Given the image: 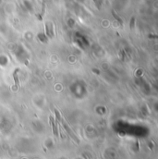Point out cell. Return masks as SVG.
I'll list each match as a JSON object with an SVG mask.
<instances>
[{
	"label": "cell",
	"mask_w": 158,
	"mask_h": 159,
	"mask_svg": "<svg viewBox=\"0 0 158 159\" xmlns=\"http://www.w3.org/2000/svg\"><path fill=\"white\" fill-rule=\"evenodd\" d=\"M18 69H16L13 72V78H14V82H15V87L18 88L19 87V81H18Z\"/></svg>",
	"instance_id": "1"
},
{
	"label": "cell",
	"mask_w": 158,
	"mask_h": 159,
	"mask_svg": "<svg viewBox=\"0 0 158 159\" xmlns=\"http://www.w3.org/2000/svg\"><path fill=\"white\" fill-rule=\"evenodd\" d=\"M112 14H113V16H114V17H115V18H116V19H117V21H118V22H119V23L123 24V22H122V19H119V17H118V16H117V15L116 14V12H115L114 10L112 11Z\"/></svg>",
	"instance_id": "2"
}]
</instances>
